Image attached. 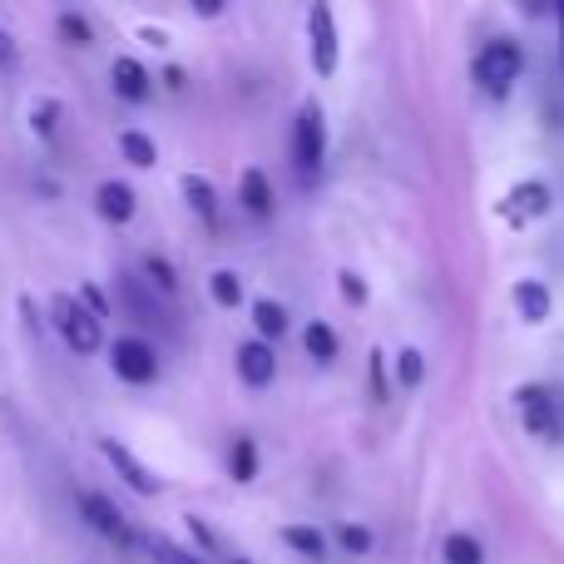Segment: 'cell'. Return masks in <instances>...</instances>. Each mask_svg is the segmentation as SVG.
Returning <instances> with one entry per match:
<instances>
[{
	"instance_id": "6da1fadb",
	"label": "cell",
	"mask_w": 564,
	"mask_h": 564,
	"mask_svg": "<svg viewBox=\"0 0 564 564\" xmlns=\"http://www.w3.org/2000/svg\"><path fill=\"white\" fill-rule=\"evenodd\" d=\"M50 322H55V332L65 337V347L75 351V357H95V351L105 347V327H99V317L75 292H55V297H50Z\"/></svg>"
},
{
	"instance_id": "7a4b0ae2",
	"label": "cell",
	"mask_w": 564,
	"mask_h": 564,
	"mask_svg": "<svg viewBox=\"0 0 564 564\" xmlns=\"http://www.w3.org/2000/svg\"><path fill=\"white\" fill-rule=\"evenodd\" d=\"M79 516H85V525L95 530V535H105L109 545H119V550L144 545V535L124 520V510H119L109 496H99V490H85V496H79Z\"/></svg>"
},
{
	"instance_id": "3957f363",
	"label": "cell",
	"mask_w": 564,
	"mask_h": 564,
	"mask_svg": "<svg viewBox=\"0 0 564 564\" xmlns=\"http://www.w3.org/2000/svg\"><path fill=\"white\" fill-rule=\"evenodd\" d=\"M520 69H525V55H520V45L516 40H490L486 50H480V59H476V79H480V89L486 95H510V85L520 79Z\"/></svg>"
},
{
	"instance_id": "277c9868",
	"label": "cell",
	"mask_w": 564,
	"mask_h": 564,
	"mask_svg": "<svg viewBox=\"0 0 564 564\" xmlns=\"http://www.w3.org/2000/svg\"><path fill=\"white\" fill-rule=\"evenodd\" d=\"M322 154H327V124H322V105L307 99L297 109V119H292V164L312 178L322 169Z\"/></svg>"
},
{
	"instance_id": "5b68a950",
	"label": "cell",
	"mask_w": 564,
	"mask_h": 564,
	"mask_svg": "<svg viewBox=\"0 0 564 564\" xmlns=\"http://www.w3.org/2000/svg\"><path fill=\"white\" fill-rule=\"evenodd\" d=\"M109 367H115V377L129 381V387H149V381L159 377V357L144 337H115V347H109Z\"/></svg>"
},
{
	"instance_id": "8992f818",
	"label": "cell",
	"mask_w": 564,
	"mask_h": 564,
	"mask_svg": "<svg viewBox=\"0 0 564 564\" xmlns=\"http://www.w3.org/2000/svg\"><path fill=\"white\" fill-rule=\"evenodd\" d=\"M516 401H520V421H525L530 436H540V441H560V436H564L560 411H555V397H550L545 387H520Z\"/></svg>"
},
{
	"instance_id": "52a82bcc",
	"label": "cell",
	"mask_w": 564,
	"mask_h": 564,
	"mask_svg": "<svg viewBox=\"0 0 564 564\" xmlns=\"http://www.w3.org/2000/svg\"><path fill=\"white\" fill-rule=\"evenodd\" d=\"M307 40H312V69L332 75L337 69V20H332V6L307 10Z\"/></svg>"
},
{
	"instance_id": "ba28073f",
	"label": "cell",
	"mask_w": 564,
	"mask_h": 564,
	"mask_svg": "<svg viewBox=\"0 0 564 564\" xmlns=\"http://www.w3.org/2000/svg\"><path fill=\"white\" fill-rule=\"evenodd\" d=\"M99 456H105L109 466L119 470V480H124L129 490H139V496H159V476H154V470H149L129 446H119V441L105 436V441H99Z\"/></svg>"
},
{
	"instance_id": "9c48e42d",
	"label": "cell",
	"mask_w": 564,
	"mask_h": 564,
	"mask_svg": "<svg viewBox=\"0 0 564 564\" xmlns=\"http://www.w3.org/2000/svg\"><path fill=\"white\" fill-rule=\"evenodd\" d=\"M95 208H99V218H105V224H129V218H134V208H139V198H134V188H129V184L105 178V184L95 188Z\"/></svg>"
},
{
	"instance_id": "30bf717a",
	"label": "cell",
	"mask_w": 564,
	"mask_h": 564,
	"mask_svg": "<svg viewBox=\"0 0 564 564\" xmlns=\"http://www.w3.org/2000/svg\"><path fill=\"white\" fill-rule=\"evenodd\" d=\"M238 377L248 381V387H268V381L278 377V357L268 341H243L238 347Z\"/></svg>"
},
{
	"instance_id": "8fae6325",
	"label": "cell",
	"mask_w": 564,
	"mask_h": 564,
	"mask_svg": "<svg viewBox=\"0 0 564 564\" xmlns=\"http://www.w3.org/2000/svg\"><path fill=\"white\" fill-rule=\"evenodd\" d=\"M109 79H115V95L129 99V105H144L149 95H154V79H149V69L139 65V59H115V69H109Z\"/></svg>"
},
{
	"instance_id": "7c38bea8",
	"label": "cell",
	"mask_w": 564,
	"mask_h": 564,
	"mask_svg": "<svg viewBox=\"0 0 564 564\" xmlns=\"http://www.w3.org/2000/svg\"><path fill=\"white\" fill-rule=\"evenodd\" d=\"M188 535H194V540H198V550H204V555H214L218 564H248L243 555H238V545H228V540L218 535V530L208 525V520L188 516Z\"/></svg>"
},
{
	"instance_id": "4fadbf2b",
	"label": "cell",
	"mask_w": 564,
	"mask_h": 564,
	"mask_svg": "<svg viewBox=\"0 0 564 564\" xmlns=\"http://www.w3.org/2000/svg\"><path fill=\"white\" fill-rule=\"evenodd\" d=\"M238 198H243V208H248L253 218H268V214H273V184H268L263 169H248L243 184H238Z\"/></svg>"
},
{
	"instance_id": "5bb4252c",
	"label": "cell",
	"mask_w": 564,
	"mask_h": 564,
	"mask_svg": "<svg viewBox=\"0 0 564 564\" xmlns=\"http://www.w3.org/2000/svg\"><path fill=\"white\" fill-rule=\"evenodd\" d=\"M516 312L525 322H545L550 317V288L545 282H535V278L516 282Z\"/></svg>"
},
{
	"instance_id": "9a60e30c",
	"label": "cell",
	"mask_w": 564,
	"mask_h": 564,
	"mask_svg": "<svg viewBox=\"0 0 564 564\" xmlns=\"http://www.w3.org/2000/svg\"><path fill=\"white\" fill-rule=\"evenodd\" d=\"M139 550H144V555L154 560V564H208L204 555H198V550L174 545L169 535H144V545H139Z\"/></svg>"
},
{
	"instance_id": "2e32d148",
	"label": "cell",
	"mask_w": 564,
	"mask_h": 564,
	"mask_svg": "<svg viewBox=\"0 0 564 564\" xmlns=\"http://www.w3.org/2000/svg\"><path fill=\"white\" fill-rule=\"evenodd\" d=\"M184 198L194 204V214L204 218V224H218V194H214V184H208L204 174H188L184 178Z\"/></svg>"
},
{
	"instance_id": "e0dca14e",
	"label": "cell",
	"mask_w": 564,
	"mask_h": 564,
	"mask_svg": "<svg viewBox=\"0 0 564 564\" xmlns=\"http://www.w3.org/2000/svg\"><path fill=\"white\" fill-rule=\"evenodd\" d=\"M119 149H124V159L134 169H154L159 164V149H154V139H149L144 129H124V134H119Z\"/></svg>"
},
{
	"instance_id": "ac0fdd59",
	"label": "cell",
	"mask_w": 564,
	"mask_h": 564,
	"mask_svg": "<svg viewBox=\"0 0 564 564\" xmlns=\"http://www.w3.org/2000/svg\"><path fill=\"white\" fill-rule=\"evenodd\" d=\"M253 327L263 332L268 341L282 337V332H288V307H282V302H273V297H258V302H253Z\"/></svg>"
},
{
	"instance_id": "d6986e66",
	"label": "cell",
	"mask_w": 564,
	"mask_h": 564,
	"mask_svg": "<svg viewBox=\"0 0 564 564\" xmlns=\"http://www.w3.org/2000/svg\"><path fill=\"white\" fill-rule=\"evenodd\" d=\"M302 347H307L312 361H332V357H337V332H332L327 322H307V332H302Z\"/></svg>"
},
{
	"instance_id": "ffe728a7",
	"label": "cell",
	"mask_w": 564,
	"mask_h": 564,
	"mask_svg": "<svg viewBox=\"0 0 564 564\" xmlns=\"http://www.w3.org/2000/svg\"><path fill=\"white\" fill-rule=\"evenodd\" d=\"M441 555H446V564H486V550H480L476 535H446V545H441Z\"/></svg>"
},
{
	"instance_id": "44dd1931",
	"label": "cell",
	"mask_w": 564,
	"mask_h": 564,
	"mask_svg": "<svg viewBox=\"0 0 564 564\" xmlns=\"http://www.w3.org/2000/svg\"><path fill=\"white\" fill-rule=\"evenodd\" d=\"M55 30H59V40H65V45H95V30H89V20L85 15H75V10H59L55 15Z\"/></svg>"
},
{
	"instance_id": "7402d4cb",
	"label": "cell",
	"mask_w": 564,
	"mask_h": 564,
	"mask_svg": "<svg viewBox=\"0 0 564 564\" xmlns=\"http://www.w3.org/2000/svg\"><path fill=\"white\" fill-rule=\"evenodd\" d=\"M228 470H234V480H253L258 476V446H253V436H238L234 441V456H228Z\"/></svg>"
},
{
	"instance_id": "603a6c76",
	"label": "cell",
	"mask_w": 564,
	"mask_h": 564,
	"mask_svg": "<svg viewBox=\"0 0 564 564\" xmlns=\"http://www.w3.org/2000/svg\"><path fill=\"white\" fill-rule=\"evenodd\" d=\"M282 540H288L297 555H307V560L327 555V540H322V530H312V525H288V530H282Z\"/></svg>"
},
{
	"instance_id": "cb8c5ba5",
	"label": "cell",
	"mask_w": 564,
	"mask_h": 564,
	"mask_svg": "<svg viewBox=\"0 0 564 564\" xmlns=\"http://www.w3.org/2000/svg\"><path fill=\"white\" fill-rule=\"evenodd\" d=\"M208 292H214L218 307H238V302H243V282H238V273H228V268H218V273L208 278Z\"/></svg>"
},
{
	"instance_id": "d4e9b609",
	"label": "cell",
	"mask_w": 564,
	"mask_h": 564,
	"mask_svg": "<svg viewBox=\"0 0 564 564\" xmlns=\"http://www.w3.org/2000/svg\"><path fill=\"white\" fill-rule=\"evenodd\" d=\"M510 198H516V214H530V218H535V214H545L550 188H545V184H520Z\"/></svg>"
},
{
	"instance_id": "484cf974",
	"label": "cell",
	"mask_w": 564,
	"mask_h": 564,
	"mask_svg": "<svg viewBox=\"0 0 564 564\" xmlns=\"http://www.w3.org/2000/svg\"><path fill=\"white\" fill-rule=\"evenodd\" d=\"M30 124H35L40 139L55 134V124H59V99H40V105L30 109Z\"/></svg>"
},
{
	"instance_id": "4316f807",
	"label": "cell",
	"mask_w": 564,
	"mask_h": 564,
	"mask_svg": "<svg viewBox=\"0 0 564 564\" xmlns=\"http://www.w3.org/2000/svg\"><path fill=\"white\" fill-rule=\"evenodd\" d=\"M144 273H149V282H154L159 292H164V297H169V292H178V278H174V268H169L164 258L149 253V258H144Z\"/></svg>"
},
{
	"instance_id": "83f0119b",
	"label": "cell",
	"mask_w": 564,
	"mask_h": 564,
	"mask_svg": "<svg viewBox=\"0 0 564 564\" xmlns=\"http://www.w3.org/2000/svg\"><path fill=\"white\" fill-rule=\"evenodd\" d=\"M397 377H401V387H416V381L426 377V361H421L416 347H406V351L397 357Z\"/></svg>"
},
{
	"instance_id": "f1b7e54d",
	"label": "cell",
	"mask_w": 564,
	"mask_h": 564,
	"mask_svg": "<svg viewBox=\"0 0 564 564\" xmlns=\"http://www.w3.org/2000/svg\"><path fill=\"white\" fill-rule=\"evenodd\" d=\"M337 540L351 550V555H367V550H371V535H367V530H357V525H341Z\"/></svg>"
},
{
	"instance_id": "f546056e",
	"label": "cell",
	"mask_w": 564,
	"mask_h": 564,
	"mask_svg": "<svg viewBox=\"0 0 564 564\" xmlns=\"http://www.w3.org/2000/svg\"><path fill=\"white\" fill-rule=\"evenodd\" d=\"M367 387H371V397H387V367H381V351H371V367H367Z\"/></svg>"
},
{
	"instance_id": "4dcf8cb0",
	"label": "cell",
	"mask_w": 564,
	"mask_h": 564,
	"mask_svg": "<svg viewBox=\"0 0 564 564\" xmlns=\"http://www.w3.org/2000/svg\"><path fill=\"white\" fill-rule=\"evenodd\" d=\"M337 282H341V297H347L351 307H361V302H367V288H361V278H357V273H341Z\"/></svg>"
},
{
	"instance_id": "1f68e13d",
	"label": "cell",
	"mask_w": 564,
	"mask_h": 564,
	"mask_svg": "<svg viewBox=\"0 0 564 564\" xmlns=\"http://www.w3.org/2000/svg\"><path fill=\"white\" fill-rule=\"evenodd\" d=\"M0 69H15V40L6 25H0Z\"/></svg>"
},
{
	"instance_id": "d6a6232c",
	"label": "cell",
	"mask_w": 564,
	"mask_h": 564,
	"mask_svg": "<svg viewBox=\"0 0 564 564\" xmlns=\"http://www.w3.org/2000/svg\"><path fill=\"white\" fill-rule=\"evenodd\" d=\"M555 20H560V69H564V0L555 6Z\"/></svg>"
}]
</instances>
